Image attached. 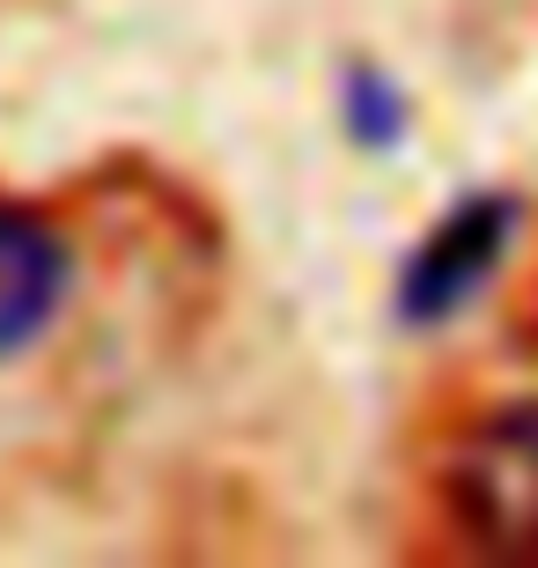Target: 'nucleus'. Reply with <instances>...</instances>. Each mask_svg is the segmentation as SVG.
I'll use <instances>...</instances> for the list:
<instances>
[{"instance_id":"4","label":"nucleus","mask_w":538,"mask_h":568,"mask_svg":"<svg viewBox=\"0 0 538 568\" xmlns=\"http://www.w3.org/2000/svg\"><path fill=\"white\" fill-rule=\"evenodd\" d=\"M339 126H347V141L362 148V155H392V148H406L414 104H406V89H398L384 67L354 60L347 74H339Z\"/></svg>"},{"instance_id":"3","label":"nucleus","mask_w":538,"mask_h":568,"mask_svg":"<svg viewBox=\"0 0 538 568\" xmlns=\"http://www.w3.org/2000/svg\"><path fill=\"white\" fill-rule=\"evenodd\" d=\"M74 244L52 214L0 200V369L44 347V333L74 303Z\"/></svg>"},{"instance_id":"2","label":"nucleus","mask_w":538,"mask_h":568,"mask_svg":"<svg viewBox=\"0 0 538 568\" xmlns=\"http://www.w3.org/2000/svg\"><path fill=\"white\" fill-rule=\"evenodd\" d=\"M517 230H524V200L517 192H465L414 252H406V266H398V288H392L398 325L435 333V325H450L457 311H473L479 288L501 274Z\"/></svg>"},{"instance_id":"1","label":"nucleus","mask_w":538,"mask_h":568,"mask_svg":"<svg viewBox=\"0 0 538 568\" xmlns=\"http://www.w3.org/2000/svg\"><path fill=\"white\" fill-rule=\"evenodd\" d=\"M457 539L487 561H538V399L479 414L443 473Z\"/></svg>"}]
</instances>
